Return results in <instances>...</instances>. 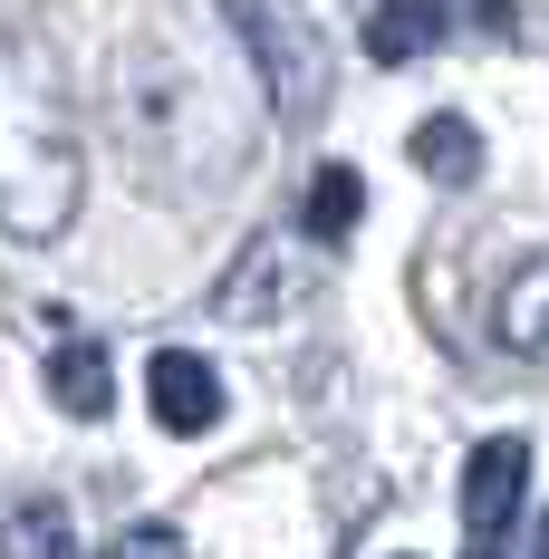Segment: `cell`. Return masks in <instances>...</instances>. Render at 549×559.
Here are the masks:
<instances>
[{"mask_svg": "<svg viewBox=\"0 0 549 559\" xmlns=\"http://www.w3.org/2000/svg\"><path fill=\"white\" fill-rule=\"evenodd\" d=\"M145 395H155V425H165V435H213L222 425V377L193 347H165V357L145 367Z\"/></svg>", "mask_w": 549, "mask_h": 559, "instance_id": "7a4b0ae2", "label": "cell"}, {"mask_svg": "<svg viewBox=\"0 0 549 559\" xmlns=\"http://www.w3.org/2000/svg\"><path fill=\"white\" fill-rule=\"evenodd\" d=\"M443 39V0H377L367 10V58L377 68H405V58H425Z\"/></svg>", "mask_w": 549, "mask_h": 559, "instance_id": "3957f363", "label": "cell"}, {"mask_svg": "<svg viewBox=\"0 0 549 559\" xmlns=\"http://www.w3.org/2000/svg\"><path fill=\"white\" fill-rule=\"evenodd\" d=\"M501 347L549 357V261H540V271H521L511 289H501Z\"/></svg>", "mask_w": 549, "mask_h": 559, "instance_id": "52a82bcc", "label": "cell"}, {"mask_svg": "<svg viewBox=\"0 0 549 559\" xmlns=\"http://www.w3.org/2000/svg\"><path fill=\"white\" fill-rule=\"evenodd\" d=\"M49 395L68 405V415H87V425H97V415L116 405V367H107V347H87V337H68V347L49 357Z\"/></svg>", "mask_w": 549, "mask_h": 559, "instance_id": "277c9868", "label": "cell"}, {"mask_svg": "<svg viewBox=\"0 0 549 559\" xmlns=\"http://www.w3.org/2000/svg\"><path fill=\"white\" fill-rule=\"evenodd\" d=\"M415 165L434 174V183H473V174H482V135H473L463 116H425V126H415Z\"/></svg>", "mask_w": 549, "mask_h": 559, "instance_id": "8992f818", "label": "cell"}, {"mask_svg": "<svg viewBox=\"0 0 549 559\" xmlns=\"http://www.w3.org/2000/svg\"><path fill=\"white\" fill-rule=\"evenodd\" d=\"M453 10H463L482 39H511V29H521V0H453Z\"/></svg>", "mask_w": 549, "mask_h": 559, "instance_id": "30bf717a", "label": "cell"}, {"mask_svg": "<svg viewBox=\"0 0 549 559\" xmlns=\"http://www.w3.org/2000/svg\"><path fill=\"white\" fill-rule=\"evenodd\" d=\"M530 559H549V511H540V531H530Z\"/></svg>", "mask_w": 549, "mask_h": 559, "instance_id": "8fae6325", "label": "cell"}, {"mask_svg": "<svg viewBox=\"0 0 549 559\" xmlns=\"http://www.w3.org/2000/svg\"><path fill=\"white\" fill-rule=\"evenodd\" d=\"M0 559H68V502H20L0 521Z\"/></svg>", "mask_w": 549, "mask_h": 559, "instance_id": "ba28073f", "label": "cell"}, {"mask_svg": "<svg viewBox=\"0 0 549 559\" xmlns=\"http://www.w3.org/2000/svg\"><path fill=\"white\" fill-rule=\"evenodd\" d=\"M521 492H530V444L521 435L473 444V463H463V521H473V540H501L521 521Z\"/></svg>", "mask_w": 549, "mask_h": 559, "instance_id": "6da1fadb", "label": "cell"}, {"mask_svg": "<svg viewBox=\"0 0 549 559\" xmlns=\"http://www.w3.org/2000/svg\"><path fill=\"white\" fill-rule=\"evenodd\" d=\"M107 559H193V550H183V531H174V521H135V531H116Z\"/></svg>", "mask_w": 549, "mask_h": 559, "instance_id": "9c48e42d", "label": "cell"}, {"mask_svg": "<svg viewBox=\"0 0 549 559\" xmlns=\"http://www.w3.org/2000/svg\"><path fill=\"white\" fill-rule=\"evenodd\" d=\"M357 213H367V174H357V165H319V174H309V203H299L309 241H347Z\"/></svg>", "mask_w": 549, "mask_h": 559, "instance_id": "5b68a950", "label": "cell"}, {"mask_svg": "<svg viewBox=\"0 0 549 559\" xmlns=\"http://www.w3.org/2000/svg\"><path fill=\"white\" fill-rule=\"evenodd\" d=\"M473 559H501V550H492V540H482V550H473Z\"/></svg>", "mask_w": 549, "mask_h": 559, "instance_id": "7c38bea8", "label": "cell"}]
</instances>
